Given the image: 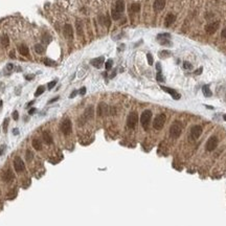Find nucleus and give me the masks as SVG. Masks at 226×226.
I'll return each instance as SVG.
<instances>
[{"label": "nucleus", "instance_id": "14", "mask_svg": "<svg viewBox=\"0 0 226 226\" xmlns=\"http://www.w3.org/2000/svg\"><path fill=\"white\" fill-rule=\"evenodd\" d=\"M108 112V106H107L105 103H100L98 105V108H97V113L100 116H104L105 114H107Z\"/></svg>", "mask_w": 226, "mask_h": 226}, {"label": "nucleus", "instance_id": "1", "mask_svg": "<svg viewBox=\"0 0 226 226\" xmlns=\"http://www.w3.org/2000/svg\"><path fill=\"white\" fill-rule=\"evenodd\" d=\"M151 120H152V111H151V110H145V111L141 113V116H140V123H141L142 128H143L145 131L149 129V126H150Z\"/></svg>", "mask_w": 226, "mask_h": 226}, {"label": "nucleus", "instance_id": "39", "mask_svg": "<svg viewBox=\"0 0 226 226\" xmlns=\"http://www.w3.org/2000/svg\"><path fill=\"white\" fill-rule=\"evenodd\" d=\"M221 37H222L223 39H226V27L222 30V32H221Z\"/></svg>", "mask_w": 226, "mask_h": 226}, {"label": "nucleus", "instance_id": "2", "mask_svg": "<svg viewBox=\"0 0 226 226\" xmlns=\"http://www.w3.org/2000/svg\"><path fill=\"white\" fill-rule=\"evenodd\" d=\"M181 132H182V125H181L180 122L173 123V125L170 128V135H171L172 138H178L181 135Z\"/></svg>", "mask_w": 226, "mask_h": 226}, {"label": "nucleus", "instance_id": "28", "mask_svg": "<svg viewBox=\"0 0 226 226\" xmlns=\"http://www.w3.org/2000/svg\"><path fill=\"white\" fill-rule=\"evenodd\" d=\"M77 32H78V34L79 35H82V32H83V29H82V23H81V21H77Z\"/></svg>", "mask_w": 226, "mask_h": 226}, {"label": "nucleus", "instance_id": "40", "mask_svg": "<svg viewBox=\"0 0 226 226\" xmlns=\"http://www.w3.org/2000/svg\"><path fill=\"white\" fill-rule=\"evenodd\" d=\"M170 55V52H165V50H163V52H160V56H161L162 58H163V56H169Z\"/></svg>", "mask_w": 226, "mask_h": 226}, {"label": "nucleus", "instance_id": "8", "mask_svg": "<svg viewBox=\"0 0 226 226\" xmlns=\"http://www.w3.org/2000/svg\"><path fill=\"white\" fill-rule=\"evenodd\" d=\"M202 127L199 126V125H196V126H193L191 129V136L193 139H198L202 134Z\"/></svg>", "mask_w": 226, "mask_h": 226}, {"label": "nucleus", "instance_id": "53", "mask_svg": "<svg viewBox=\"0 0 226 226\" xmlns=\"http://www.w3.org/2000/svg\"><path fill=\"white\" fill-rule=\"evenodd\" d=\"M224 120H226V114H225V115H224Z\"/></svg>", "mask_w": 226, "mask_h": 226}, {"label": "nucleus", "instance_id": "12", "mask_svg": "<svg viewBox=\"0 0 226 226\" xmlns=\"http://www.w3.org/2000/svg\"><path fill=\"white\" fill-rule=\"evenodd\" d=\"M161 89L163 91H165L167 93L171 94L172 97L174 98V100H179L180 98V94H178L174 89H172V88H169V87H165V86H161Z\"/></svg>", "mask_w": 226, "mask_h": 226}, {"label": "nucleus", "instance_id": "49", "mask_svg": "<svg viewBox=\"0 0 226 226\" xmlns=\"http://www.w3.org/2000/svg\"><path fill=\"white\" fill-rule=\"evenodd\" d=\"M4 149H5V145H3L2 148L0 149V155H2L3 154V152H4Z\"/></svg>", "mask_w": 226, "mask_h": 226}, {"label": "nucleus", "instance_id": "51", "mask_svg": "<svg viewBox=\"0 0 226 226\" xmlns=\"http://www.w3.org/2000/svg\"><path fill=\"white\" fill-rule=\"evenodd\" d=\"M34 78V75H26V80H32V79Z\"/></svg>", "mask_w": 226, "mask_h": 226}, {"label": "nucleus", "instance_id": "10", "mask_svg": "<svg viewBox=\"0 0 226 226\" xmlns=\"http://www.w3.org/2000/svg\"><path fill=\"white\" fill-rule=\"evenodd\" d=\"M64 36L69 40H71L73 38V28H72V26H71L70 24H65Z\"/></svg>", "mask_w": 226, "mask_h": 226}, {"label": "nucleus", "instance_id": "35", "mask_svg": "<svg viewBox=\"0 0 226 226\" xmlns=\"http://www.w3.org/2000/svg\"><path fill=\"white\" fill-rule=\"evenodd\" d=\"M147 59H148L149 65H153V57L151 54H148V55H147Z\"/></svg>", "mask_w": 226, "mask_h": 226}, {"label": "nucleus", "instance_id": "43", "mask_svg": "<svg viewBox=\"0 0 226 226\" xmlns=\"http://www.w3.org/2000/svg\"><path fill=\"white\" fill-rule=\"evenodd\" d=\"M35 112H36V108H32V109L28 110V114H29V115H32V114H34Z\"/></svg>", "mask_w": 226, "mask_h": 226}, {"label": "nucleus", "instance_id": "24", "mask_svg": "<svg viewBox=\"0 0 226 226\" xmlns=\"http://www.w3.org/2000/svg\"><path fill=\"white\" fill-rule=\"evenodd\" d=\"M35 50L37 54H39V55H42L43 52H45V48L43 47L41 44H36L35 45Z\"/></svg>", "mask_w": 226, "mask_h": 226}, {"label": "nucleus", "instance_id": "20", "mask_svg": "<svg viewBox=\"0 0 226 226\" xmlns=\"http://www.w3.org/2000/svg\"><path fill=\"white\" fill-rule=\"evenodd\" d=\"M42 137H43V140H44L45 143H47V145H52V137L48 132H43Z\"/></svg>", "mask_w": 226, "mask_h": 226}, {"label": "nucleus", "instance_id": "31", "mask_svg": "<svg viewBox=\"0 0 226 226\" xmlns=\"http://www.w3.org/2000/svg\"><path fill=\"white\" fill-rule=\"evenodd\" d=\"M112 65H113L112 60H108V61L106 62V64H105V68H106V70H110V69L112 68Z\"/></svg>", "mask_w": 226, "mask_h": 226}, {"label": "nucleus", "instance_id": "52", "mask_svg": "<svg viewBox=\"0 0 226 226\" xmlns=\"http://www.w3.org/2000/svg\"><path fill=\"white\" fill-rule=\"evenodd\" d=\"M11 58H13V59L15 58V52H11Z\"/></svg>", "mask_w": 226, "mask_h": 226}, {"label": "nucleus", "instance_id": "9", "mask_svg": "<svg viewBox=\"0 0 226 226\" xmlns=\"http://www.w3.org/2000/svg\"><path fill=\"white\" fill-rule=\"evenodd\" d=\"M219 27H220V22L219 21H216V22L209 23V24L205 27V30H206V32L208 35H213V34L219 29Z\"/></svg>", "mask_w": 226, "mask_h": 226}, {"label": "nucleus", "instance_id": "38", "mask_svg": "<svg viewBox=\"0 0 226 226\" xmlns=\"http://www.w3.org/2000/svg\"><path fill=\"white\" fill-rule=\"evenodd\" d=\"M12 115H13V118H14V120H18V118H19V114H18V111H14Z\"/></svg>", "mask_w": 226, "mask_h": 226}, {"label": "nucleus", "instance_id": "19", "mask_svg": "<svg viewBox=\"0 0 226 226\" xmlns=\"http://www.w3.org/2000/svg\"><path fill=\"white\" fill-rule=\"evenodd\" d=\"M18 50H19V52L22 56H28V54H29L28 47L26 45H24V44H21V45L18 46Z\"/></svg>", "mask_w": 226, "mask_h": 226}, {"label": "nucleus", "instance_id": "18", "mask_svg": "<svg viewBox=\"0 0 226 226\" xmlns=\"http://www.w3.org/2000/svg\"><path fill=\"white\" fill-rule=\"evenodd\" d=\"M104 61H105V59L104 57H100V58H96V59H93V60H91V65H93L94 67L96 68H100V66L104 64Z\"/></svg>", "mask_w": 226, "mask_h": 226}, {"label": "nucleus", "instance_id": "29", "mask_svg": "<svg viewBox=\"0 0 226 226\" xmlns=\"http://www.w3.org/2000/svg\"><path fill=\"white\" fill-rule=\"evenodd\" d=\"M44 64H45L46 66H55L56 62L52 61L50 59H45V60H44Z\"/></svg>", "mask_w": 226, "mask_h": 226}, {"label": "nucleus", "instance_id": "17", "mask_svg": "<svg viewBox=\"0 0 226 226\" xmlns=\"http://www.w3.org/2000/svg\"><path fill=\"white\" fill-rule=\"evenodd\" d=\"M126 9V5H125V1L124 0H117L116 4H115V11L118 12V13H123Z\"/></svg>", "mask_w": 226, "mask_h": 226}, {"label": "nucleus", "instance_id": "27", "mask_svg": "<svg viewBox=\"0 0 226 226\" xmlns=\"http://www.w3.org/2000/svg\"><path fill=\"white\" fill-rule=\"evenodd\" d=\"M157 38L159 39V41L160 40H169L171 38V35L170 34H160V35L157 36Z\"/></svg>", "mask_w": 226, "mask_h": 226}, {"label": "nucleus", "instance_id": "32", "mask_svg": "<svg viewBox=\"0 0 226 226\" xmlns=\"http://www.w3.org/2000/svg\"><path fill=\"white\" fill-rule=\"evenodd\" d=\"M32 153L30 152V151H29V150H27V151H26V154H25V158H26V160H27V161H30V160H32Z\"/></svg>", "mask_w": 226, "mask_h": 226}, {"label": "nucleus", "instance_id": "15", "mask_svg": "<svg viewBox=\"0 0 226 226\" xmlns=\"http://www.w3.org/2000/svg\"><path fill=\"white\" fill-rule=\"evenodd\" d=\"M176 20V16L174 14H168L165 19V26H171Z\"/></svg>", "mask_w": 226, "mask_h": 226}, {"label": "nucleus", "instance_id": "44", "mask_svg": "<svg viewBox=\"0 0 226 226\" xmlns=\"http://www.w3.org/2000/svg\"><path fill=\"white\" fill-rule=\"evenodd\" d=\"M59 100V96H56V97H54V98H52V100H50L48 102V104H52V103H55L56 100Z\"/></svg>", "mask_w": 226, "mask_h": 226}, {"label": "nucleus", "instance_id": "25", "mask_svg": "<svg viewBox=\"0 0 226 226\" xmlns=\"http://www.w3.org/2000/svg\"><path fill=\"white\" fill-rule=\"evenodd\" d=\"M131 11L133 13H138L140 11V4L139 3H133L131 4Z\"/></svg>", "mask_w": 226, "mask_h": 226}, {"label": "nucleus", "instance_id": "7", "mask_svg": "<svg viewBox=\"0 0 226 226\" xmlns=\"http://www.w3.org/2000/svg\"><path fill=\"white\" fill-rule=\"evenodd\" d=\"M14 169H15V171L17 172V173H21V172H23L24 170H25V165H24V162H23V160L20 157H15V159H14Z\"/></svg>", "mask_w": 226, "mask_h": 226}, {"label": "nucleus", "instance_id": "4", "mask_svg": "<svg viewBox=\"0 0 226 226\" xmlns=\"http://www.w3.org/2000/svg\"><path fill=\"white\" fill-rule=\"evenodd\" d=\"M137 123H138V114L136 112H131L127 118V126L129 127L130 129H134Z\"/></svg>", "mask_w": 226, "mask_h": 226}, {"label": "nucleus", "instance_id": "46", "mask_svg": "<svg viewBox=\"0 0 226 226\" xmlns=\"http://www.w3.org/2000/svg\"><path fill=\"white\" fill-rule=\"evenodd\" d=\"M201 72H202V68H199V69H197V70L195 71V74H200Z\"/></svg>", "mask_w": 226, "mask_h": 226}, {"label": "nucleus", "instance_id": "50", "mask_svg": "<svg viewBox=\"0 0 226 226\" xmlns=\"http://www.w3.org/2000/svg\"><path fill=\"white\" fill-rule=\"evenodd\" d=\"M13 64H7V69H9V70H12V69H13Z\"/></svg>", "mask_w": 226, "mask_h": 226}, {"label": "nucleus", "instance_id": "48", "mask_svg": "<svg viewBox=\"0 0 226 226\" xmlns=\"http://www.w3.org/2000/svg\"><path fill=\"white\" fill-rule=\"evenodd\" d=\"M34 103H35V100H32V102H29L28 104H26V108H28V107H30Z\"/></svg>", "mask_w": 226, "mask_h": 226}, {"label": "nucleus", "instance_id": "11", "mask_svg": "<svg viewBox=\"0 0 226 226\" xmlns=\"http://www.w3.org/2000/svg\"><path fill=\"white\" fill-rule=\"evenodd\" d=\"M165 0H155V2L153 4V9L155 12H160L165 9Z\"/></svg>", "mask_w": 226, "mask_h": 226}, {"label": "nucleus", "instance_id": "16", "mask_svg": "<svg viewBox=\"0 0 226 226\" xmlns=\"http://www.w3.org/2000/svg\"><path fill=\"white\" fill-rule=\"evenodd\" d=\"M13 178H14V174L11 170H7L2 174V180L5 181V182H10L11 180H13Z\"/></svg>", "mask_w": 226, "mask_h": 226}, {"label": "nucleus", "instance_id": "33", "mask_svg": "<svg viewBox=\"0 0 226 226\" xmlns=\"http://www.w3.org/2000/svg\"><path fill=\"white\" fill-rule=\"evenodd\" d=\"M9 122H10V120L9 118H5L3 122V132L7 133V126H9Z\"/></svg>", "mask_w": 226, "mask_h": 226}, {"label": "nucleus", "instance_id": "5", "mask_svg": "<svg viewBox=\"0 0 226 226\" xmlns=\"http://www.w3.org/2000/svg\"><path fill=\"white\" fill-rule=\"evenodd\" d=\"M61 131L64 135H69L72 131V124L69 118H66L61 124Z\"/></svg>", "mask_w": 226, "mask_h": 226}, {"label": "nucleus", "instance_id": "23", "mask_svg": "<svg viewBox=\"0 0 226 226\" xmlns=\"http://www.w3.org/2000/svg\"><path fill=\"white\" fill-rule=\"evenodd\" d=\"M1 43H2V45H3L4 47L9 46V44H10V39H9L7 35H3L1 37Z\"/></svg>", "mask_w": 226, "mask_h": 226}, {"label": "nucleus", "instance_id": "47", "mask_svg": "<svg viewBox=\"0 0 226 226\" xmlns=\"http://www.w3.org/2000/svg\"><path fill=\"white\" fill-rule=\"evenodd\" d=\"M156 68H157L158 72H160V71H161V67H160V64H159V63H157V65H156Z\"/></svg>", "mask_w": 226, "mask_h": 226}, {"label": "nucleus", "instance_id": "3", "mask_svg": "<svg viewBox=\"0 0 226 226\" xmlns=\"http://www.w3.org/2000/svg\"><path fill=\"white\" fill-rule=\"evenodd\" d=\"M165 120H167V115L165 113L158 114L153 120V128L155 130H161L163 128V126H165Z\"/></svg>", "mask_w": 226, "mask_h": 226}, {"label": "nucleus", "instance_id": "36", "mask_svg": "<svg viewBox=\"0 0 226 226\" xmlns=\"http://www.w3.org/2000/svg\"><path fill=\"white\" fill-rule=\"evenodd\" d=\"M183 67L185 68V69H192V64L190 63V62H184Z\"/></svg>", "mask_w": 226, "mask_h": 226}, {"label": "nucleus", "instance_id": "26", "mask_svg": "<svg viewBox=\"0 0 226 226\" xmlns=\"http://www.w3.org/2000/svg\"><path fill=\"white\" fill-rule=\"evenodd\" d=\"M44 91H45V87H44V86H39V87L37 88V91L35 92V96L38 97L39 95H41Z\"/></svg>", "mask_w": 226, "mask_h": 226}, {"label": "nucleus", "instance_id": "41", "mask_svg": "<svg viewBox=\"0 0 226 226\" xmlns=\"http://www.w3.org/2000/svg\"><path fill=\"white\" fill-rule=\"evenodd\" d=\"M77 93H78V91H77V90L72 91V93H71L70 95H69V97H70V98H73V97L75 96V95H77Z\"/></svg>", "mask_w": 226, "mask_h": 226}, {"label": "nucleus", "instance_id": "21", "mask_svg": "<svg viewBox=\"0 0 226 226\" xmlns=\"http://www.w3.org/2000/svg\"><path fill=\"white\" fill-rule=\"evenodd\" d=\"M32 147H34V149L35 150H37V151H40L41 149H42V143H41V141H40L39 139H34L32 140Z\"/></svg>", "mask_w": 226, "mask_h": 226}, {"label": "nucleus", "instance_id": "22", "mask_svg": "<svg viewBox=\"0 0 226 226\" xmlns=\"http://www.w3.org/2000/svg\"><path fill=\"white\" fill-rule=\"evenodd\" d=\"M202 91H203V93H204V95L205 96H210L211 95V91H210V89H209V86L208 85H204L203 87H202Z\"/></svg>", "mask_w": 226, "mask_h": 226}, {"label": "nucleus", "instance_id": "37", "mask_svg": "<svg viewBox=\"0 0 226 226\" xmlns=\"http://www.w3.org/2000/svg\"><path fill=\"white\" fill-rule=\"evenodd\" d=\"M156 79H157V81H158V82H163V81H165V79H163V77L161 75V73H160V72H158V73H157V77H156Z\"/></svg>", "mask_w": 226, "mask_h": 226}, {"label": "nucleus", "instance_id": "6", "mask_svg": "<svg viewBox=\"0 0 226 226\" xmlns=\"http://www.w3.org/2000/svg\"><path fill=\"white\" fill-rule=\"evenodd\" d=\"M218 143H219V140H218V137L217 136H210L208 140L206 142V145H205V149L208 152H213V150L218 147Z\"/></svg>", "mask_w": 226, "mask_h": 226}, {"label": "nucleus", "instance_id": "34", "mask_svg": "<svg viewBox=\"0 0 226 226\" xmlns=\"http://www.w3.org/2000/svg\"><path fill=\"white\" fill-rule=\"evenodd\" d=\"M56 84H57V81H52V82H49L48 84H47V88H48V90H50V89H52V88L55 87Z\"/></svg>", "mask_w": 226, "mask_h": 226}, {"label": "nucleus", "instance_id": "45", "mask_svg": "<svg viewBox=\"0 0 226 226\" xmlns=\"http://www.w3.org/2000/svg\"><path fill=\"white\" fill-rule=\"evenodd\" d=\"M13 134H14V135H18V134H19V130H18V129H14L13 130Z\"/></svg>", "mask_w": 226, "mask_h": 226}, {"label": "nucleus", "instance_id": "13", "mask_svg": "<svg viewBox=\"0 0 226 226\" xmlns=\"http://www.w3.org/2000/svg\"><path fill=\"white\" fill-rule=\"evenodd\" d=\"M83 117H84L85 120H91V118L93 117V107H92V106H89V107H88L87 109L85 110Z\"/></svg>", "mask_w": 226, "mask_h": 226}, {"label": "nucleus", "instance_id": "30", "mask_svg": "<svg viewBox=\"0 0 226 226\" xmlns=\"http://www.w3.org/2000/svg\"><path fill=\"white\" fill-rule=\"evenodd\" d=\"M112 18L114 20H118L120 18V13H118V12H116L115 10L112 11Z\"/></svg>", "mask_w": 226, "mask_h": 226}, {"label": "nucleus", "instance_id": "42", "mask_svg": "<svg viewBox=\"0 0 226 226\" xmlns=\"http://www.w3.org/2000/svg\"><path fill=\"white\" fill-rule=\"evenodd\" d=\"M85 93H86V88H85V87L81 88V90H80V94H81V95H84Z\"/></svg>", "mask_w": 226, "mask_h": 226}]
</instances>
